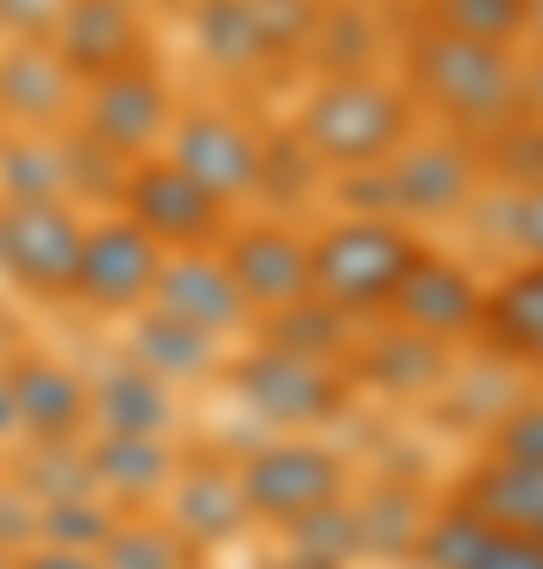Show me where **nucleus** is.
Instances as JSON below:
<instances>
[{"instance_id":"obj_6","label":"nucleus","mask_w":543,"mask_h":569,"mask_svg":"<svg viewBox=\"0 0 543 569\" xmlns=\"http://www.w3.org/2000/svg\"><path fill=\"white\" fill-rule=\"evenodd\" d=\"M171 164H178L183 178H197L215 203H222V197H241V190L260 183V146H253V133L234 127V121H222V114H197V121H183L178 159Z\"/></svg>"},{"instance_id":"obj_11","label":"nucleus","mask_w":543,"mask_h":569,"mask_svg":"<svg viewBox=\"0 0 543 569\" xmlns=\"http://www.w3.org/2000/svg\"><path fill=\"white\" fill-rule=\"evenodd\" d=\"M467 183H474V171H467L462 152L423 146V152H411V159H399L385 171V197L404 209H455L467 197Z\"/></svg>"},{"instance_id":"obj_15","label":"nucleus","mask_w":543,"mask_h":569,"mask_svg":"<svg viewBox=\"0 0 543 569\" xmlns=\"http://www.w3.org/2000/svg\"><path fill=\"white\" fill-rule=\"evenodd\" d=\"M127 44H133V20H127L121 0H89L63 26V58L82 63V70H121Z\"/></svg>"},{"instance_id":"obj_24","label":"nucleus","mask_w":543,"mask_h":569,"mask_svg":"<svg viewBox=\"0 0 543 569\" xmlns=\"http://www.w3.org/2000/svg\"><path fill=\"white\" fill-rule=\"evenodd\" d=\"M524 96H531V108H537V121H543V70L531 77V89H524Z\"/></svg>"},{"instance_id":"obj_2","label":"nucleus","mask_w":543,"mask_h":569,"mask_svg":"<svg viewBox=\"0 0 543 569\" xmlns=\"http://www.w3.org/2000/svg\"><path fill=\"white\" fill-rule=\"evenodd\" d=\"M303 133L329 164H373L385 159L404 133V102L380 82H361V77H342L329 82L310 114H303Z\"/></svg>"},{"instance_id":"obj_18","label":"nucleus","mask_w":543,"mask_h":569,"mask_svg":"<svg viewBox=\"0 0 543 569\" xmlns=\"http://www.w3.org/2000/svg\"><path fill=\"white\" fill-rule=\"evenodd\" d=\"M524 26V0H443V32L505 44Z\"/></svg>"},{"instance_id":"obj_5","label":"nucleus","mask_w":543,"mask_h":569,"mask_svg":"<svg viewBox=\"0 0 543 569\" xmlns=\"http://www.w3.org/2000/svg\"><path fill=\"white\" fill-rule=\"evenodd\" d=\"M152 279H159V253L140 222H108L82 234L77 291H89L95 305H133L140 291H152Z\"/></svg>"},{"instance_id":"obj_4","label":"nucleus","mask_w":543,"mask_h":569,"mask_svg":"<svg viewBox=\"0 0 543 569\" xmlns=\"http://www.w3.org/2000/svg\"><path fill=\"white\" fill-rule=\"evenodd\" d=\"M82 228L58 203H20L0 216V266L26 284H77Z\"/></svg>"},{"instance_id":"obj_9","label":"nucleus","mask_w":543,"mask_h":569,"mask_svg":"<svg viewBox=\"0 0 543 569\" xmlns=\"http://www.w3.org/2000/svg\"><path fill=\"white\" fill-rule=\"evenodd\" d=\"M228 272L241 284V298H260V305H298L303 291H310V253L291 234H272V228L241 234Z\"/></svg>"},{"instance_id":"obj_19","label":"nucleus","mask_w":543,"mask_h":569,"mask_svg":"<svg viewBox=\"0 0 543 569\" xmlns=\"http://www.w3.org/2000/svg\"><path fill=\"white\" fill-rule=\"evenodd\" d=\"M486 545H493V526H486V519H449V526L430 538V557L443 569H474Z\"/></svg>"},{"instance_id":"obj_10","label":"nucleus","mask_w":543,"mask_h":569,"mask_svg":"<svg viewBox=\"0 0 543 569\" xmlns=\"http://www.w3.org/2000/svg\"><path fill=\"white\" fill-rule=\"evenodd\" d=\"M152 284H159L164 317H178L190 329H228L241 317V284H234V272H222V266H209V260H183L171 272H159Z\"/></svg>"},{"instance_id":"obj_7","label":"nucleus","mask_w":543,"mask_h":569,"mask_svg":"<svg viewBox=\"0 0 543 569\" xmlns=\"http://www.w3.org/2000/svg\"><path fill=\"white\" fill-rule=\"evenodd\" d=\"M392 305H399V317L418 336H455V329H474L486 317L481 284L449 260H411V272L392 291Z\"/></svg>"},{"instance_id":"obj_21","label":"nucleus","mask_w":543,"mask_h":569,"mask_svg":"<svg viewBox=\"0 0 543 569\" xmlns=\"http://www.w3.org/2000/svg\"><path fill=\"white\" fill-rule=\"evenodd\" d=\"M474 569H543V550L519 531H493V545L481 550V563Z\"/></svg>"},{"instance_id":"obj_25","label":"nucleus","mask_w":543,"mask_h":569,"mask_svg":"<svg viewBox=\"0 0 543 569\" xmlns=\"http://www.w3.org/2000/svg\"><path fill=\"white\" fill-rule=\"evenodd\" d=\"M524 20L537 26V39H543V0H524Z\"/></svg>"},{"instance_id":"obj_12","label":"nucleus","mask_w":543,"mask_h":569,"mask_svg":"<svg viewBox=\"0 0 543 569\" xmlns=\"http://www.w3.org/2000/svg\"><path fill=\"white\" fill-rule=\"evenodd\" d=\"M474 512L486 526H505L519 538L543 531V462H505L474 488Z\"/></svg>"},{"instance_id":"obj_3","label":"nucleus","mask_w":543,"mask_h":569,"mask_svg":"<svg viewBox=\"0 0 543 569\" xmlns=\"http://www.w3.org/2000/svg\"><path fill=\"white\" fill-rule=\"evenodd\" d=\"M418 247L385 222H342L335 234H322L310 253V284H322L335 305H380L399 291L411 272Z\"/></svg>"},{"instance_id":"obj_23","label":"nucleus","mask_w":543,"mask_h":569,"mask_svg":"<svg viewBox=\"0 0 543 569\" xmlns=\"http://www.w3.org/2000/svg\"><path fill=\"white\" fill-rule=\"evenodd\" d=\"M512 234H519V241L543 260V183L531 190V197H519V203H512Z\"/></svg>"},{"instance_id":"obj_17","label":"nucleus","mask_w":543,"mask_h":569,"mask_svg":"<svg viewBox=\"0 0 543 569\" xmlns=\"http://www.w3.org/2000/svg\"><path fill=\"white\" fill-rule=\"evenodd\" d=\"M486 329H493L505 348L537 355V342H543V266L519 272V279L505 284L493 305H486Z\"/></svg>"},{"instance_id":"obj_22","label":"nucleus","mask_w":543,"mask_h":569,"mask_svg":"<svg viewBox=\"0 0 543 569\" xmlns=\"http://www.w3.org/2000/svg\"><path fill=\"white\" fill-rule=\"evenodd\" d=\"M505 456H512V462H543V406L519 411V418L505 425Z\"/></svg>"},{"instance_id":"obj_20","label":"nucleus","mask_w":543,"mask_h":569,"mask_svg":"<svg viewBox=\"0 0 543 569\" xmlns=\"http://www.w3.org/2000/svg\"><path fill=\"white\" fill-rule=\"evenodd\" d=\"M500 171H505V178H519V183H543V121H519V127H505Z\"/></svg>"},{"instance_id":"obj_13","label":"nucleus","mask_w":543,"mask_h":569,"mask_svg":"<svg viewBox=\"0 0 543 569\" xmlns=\"http://www.w3.org/2000/svg\"><path fill=\"white\" fill-rule=\"evenodd\" d=\"M164 121V96L152 77H133V70H108V82H101L95 96V133L108 146H133L145 140L152 127Z\"/></svg>"},{"instance_id":"obj_8","label":"nucleus","mask_w":543,"mask_h":569,"mask_svg":"<svg viewBox=\"0 0 543 569\" xmlns=\"http://www.w3.org/2000/svg\"><path fill=\"white\" fill-rule=\"evenodd\" d=\"M127 203H133V222H140L145 234H183V241H197V234H209V222H215V197H209L197 178H183L178 164L140 171L133 190H127Z\"/></svg>"},{"instance_id":"obj_16","label":"nucleus","mask_w":543,"mask_h":569,"mask_svg":"<svg viewBox=\"0 0 543 569\" xmlns=\"http://www.w3.org/2000/svg\"><path fill=\"white\" fill-rule=\"evenodd\" d=\"M247 392H253L265 411H279V418H303V411L329 406V380L310 373L303 361H291V355H272V361L247 367Z\"/></svg>"},{"instance_id":"obj_1","label":"nucleus","mask_w":543,"mask_h":569,"mask_svg":"<svg viewBox=\"0 0 543 569\" xmlns=\"http://www.w3.org/2000/svg\"><path fill=\"white\" fill-rule=\"evenodd\" d=\"M418 82L436 96V108H449L455 121H474V127H505L524 102L519 70L500 58V44L462 39V32H436L423 44Z\"/></svg>"},{"instance_id":"obj_14","label":"nucleus","mask_w":543,"mask_h":569,"mask_svg":"<svg viewBox=\"0 0 543 569\" xmlns=\"http://www.w3.org/2000/svg\"><path fill=\"white\" fill-rule=\"evenodd\" d=\"M329 488H335V462L316 456V449H279V456H265V462L253 468V493L279 512L316 507Z\"/></svg>"},{"instance_id":"obj_26","label":"nucleus","mask_w":543,"mask_h":569,"mask_svg":"<svg viewBox=\"0 0 543 569\" xmlns=\"http://www.w3.org/2000/svg\"><path fill=\"white\" fill-rule=\"evenodd\" d=\"M537 361H543V342H537Z\"/></svg>"}]
</instances>
